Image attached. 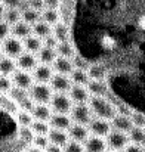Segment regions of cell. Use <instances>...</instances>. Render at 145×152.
<instances>
[{
    "label": "cell",
    "instance_id": "ee69618b",
    "mask_svg": "<svg viewBox=\"0 0 145 152\" xmlns=\"http://www.w3.org/2000/svg\"><path fill=\"white\" fill-rule=\"evenodd\" d=\"M130 118H132L133 126H136V127H145V114L144 112L133 111L132 115H130Z\"/></svg>",
    "mask_w": 145,
    "mask_h": 152
},
{
    "label": "cell",
    "instance_id": "7c38bea8",
    "mask_svg": "<svg viewBox=\"0 0 145 152\" xmlns=\"http://www.w3.org/2000/svg\"><path fill=\"white\" fill-rule=\"evenodd\" d=\"M68 96L74 103H88L91 99V93L88 87L82 84H73L71 89L68 90Z\"/></svg>",
    "mask_w": 145,
    "mask_h": 152
},
{
    "label": "cell",
    "instance_id": "ffe728a7",
    "mask_svg": "<svg viewBox=\"0 0 145 152\" xmlns=\"http://www.w3.org/2000/svg\"><path fill=\"white\" fill-rule=\"evenodd\" d=\"M48 137H49V142L50 143H55V145H59V146H64L70 140L68 132L58 130V129H50L48 133Z\"/></svg>",
    "mask_w": 145,
    "mask_h": 152
},
{
    "label": "cell",
    "instance_id": "6f0895ef",
    "mask_svg": "<svg viewBox=\"0 0 145 152\" xmlns=\"http://www.w3.org/2000/svg\"><path fill=\"white\" fill-rule=\"evenodd\" d=\"M141 146H142V149H144V152H145V140L142 142V143H141Z\"/></svg>",
    "mask_w": 145,
    "mask_h": 152
},
{
    "label": "cell",
    "instance_id": "b9f144b4",
    "mask_svg": "<svg viewBox=\"0 0 145 152\" xmlns=\"http://www.w3.org/2000/svg\"><path fill=\"white\" fill-rule=\"evenodd\" d=\"M50 142H49V137L46 134H36L34 139H33V145L39 149H46V146Z\"/></svg>",
    "mask_w": 145,
    "mask_h": 152
},
{
    "label": "cell",
    "instance_id": "f5cc1de1",
    "mask_svg": "<svg viewBox=\"0 0 145 152\" xmlns=\"http://www.w3.org/2000/svg\"><path fill=\"white\" fill-rule=\"evenodd\" d=\"M59 3H61V0H45L46 7H53V9H58Z\"/></svg>",
    "mask_w": 145,
    "mask_h": 152
},
{
    "label": "cell",
    "instance_id": "d4e9b609",
    "mask_svg": "<svg viewBox=\"0 0 145 152\" xmlns=\"http://www.w3.org/2000/svg\"><path fill=\"white\" fill-rule=\"evenodd\" d=\"M33 34L43 40V39H46L48 36L52 34V25L48 24V22H45L43 19H40L39 22H36L33 25Z\"/></svg>",
    "mask_w": 145,
    "mask_h": 152
},
{
    "label": "cell",
    "instance_id": "e575fe53",
    "mask_svg": "<svg viewBox=\"0 0 145 152\" xmlns=\"http://www.w3.org/2000/svg\"><path fill=\"white\" fill-rule=\"evenodd\" d=\"M7 95H9V98H10L12 101L16 102V105H18L21 101H24L25 98H28V96H30V95H28V90L21 89V87H16V86H13Z\"/></svg>",
    "mask_w": 145,
    "mask_h": 152
},
{
    "label": "cell",
    "instance_id": "5bb4252c",
    "mask_svg": "<svg viewBox=\"0 0 145 152\" xmlns=\"http://www.w3.org/2000/svg\"><path fill=\"white\" fill-rule=\"evenodd\" d=\"M83 146H85V152H105L108 148L107 140H104V137L93 136V134L86 139Z\"/></svg>",
    "mask_w": 145,
    "mask_h": 152
},
{
    "label": "cell",
    "instance_id": "7402d4cb",
    "mask_svg": "<svg viewBox=\"0 0 145 152\" xmlns=\"http://www.w3.org/2000/svg\"><path fill=\"white\" fill-rule=\"evenodd\" d=\"M16 69H18V66H16L15 59H12L6 55L0 58V74L1 75H12Z\"/></svg>",
    "mask_w": 145,
    "mask_h": 152
},
{
    "label": "cell",
    "instance_id": "5b68a950",
    "mask_svg": "<svg viewBox=\"0 0 145 152\" xmlns=\"http://www.w3.org/2000/svg\"><path fill=\"white\" fill-rule=\"evenodd\" d=\"M1 49H3V55L12 58V59H18L22 53H24V43L21 39H16L13 36H9L7 39H4L1 42Z\"/></svg>",
    "mask_w": 145,
    "mask_h": 152
},
{
    "label": "cell",
    "instance_id": "ba28073f",
    "mask_svg": "<svg viewBox=\"0 0 145 152\" xmlns=\"http://www.w3.org/2000/svg\"><path fill=\"white\" fill-rule=\"evenodd\" d=\"M10 78H12L13 86L21 87V89H25V90H30V87L36 83V81H34V77H33V72L22 71V69H19V68L10 75Z\"/></svg>",
    "mask_w": 145,
    "mask_h": 152
},
{
    "label": "cell",
    "instance_id": "4dcf8cb0",
    "mask_svg": "<svg viewBox=\"0 0 145 152\" xmlns=\"http://www.w3.org/2000/svg\"><path fill=\"white\" fill-rule=\"evenodd\" d=\"M21 13H22V19H24L25 22L31 24V25H34L36 22H39V21L42 19V12H40V10H36V9H31V7L25 9V10L21 12Z\"/></svg>",
    "mask_w": 145,
    "mask_h": 152
},
{
    "label": "cell",
    "instance_id": "9f6ffc18",
    "mask_svg": "<svg viewBox=\"0 0 145 152\" xmlns=\"http://www.w3.org/2000/svg\"><path fill=\"white\" fill-rule=\"evenodd\" d=\"M3 56V49H1V45H0V58Z\"/></svg>",
    "mask_w": 145,
    "mask_h": 152
},
{
    "label": "cell",
    "instance_id": "2e32d148",
    "mask_svg": "<svg viewBox=\"0 0 145 152\" xmlns=\"http://www.w3.org/2000/svg\"><path fill=\"white\" fill-rule=\"evenodd\" d=\"M31 34H33V25L28 24V22H25L24 19H21L19 22H16L15 25L10 27V36H13L16 39L24 40L25 37H28Z\"/></svg>",
    "mask_w": 145,
    "mask_h": 152
},
{
    "label": "cell",
    "instance_id": "1f68e13d",
    "mask_svg": "<svg viewBox=\"0 0 145 152\" xmlns=\"http://www.w3.org/2000/svg\"><path fill=\"white\" fill-rule=\"evenodd\" d=\"M15 118H16V121H18L19 126H31L33 121H34V117H33L31 112L24 111V109H19V108L15 112Z\"/></svg>",
    "mask_w": 145,
    "mask_h": 152
},
{
    "label": "cell",
    "instance_id": "d6986e66",
    "mask_svg": "<svg viewBox=\"0 0 145 152\" xmlns=\"http://www.w3.org/2000/svg\"><path fill=\"white\" fill-rule=\"evenodd\" d=\"M91 96H108L110 89L105 83V80H91L86 84Z\"/></svg>",
    "mask_w": 145,
    "mask_h": 152
},
{
    "label": "cell",
    "instance_id": "91938a15",
    "mask_svg": "<svg viewBox=\"0 0 145 152\" xmlns=\"http://www.w3.org/2000/svg\"><path fill=\"white\" fill-rule=\"evenodd\" d=\"M144 129H145V127H144Z\"/></svg>",
    "mask_w": 145,
    "mask_h": 152
},
{
    "label": "cell",
    "instance_id": "4fadbf2b",
    "mask_svg": "<svg viewBox=\"0 0 145 152\" xmlns=\"http://www.w3.org/2000/svg\"><path fill=\"white\" fill-rule=\"evenodd\" d=\"M68 136H70V139H73V140H77V142H80V143H85L86 139L91 136V132H89V127H88V126L73 123L71 127L68 129Z\"/></svg>",
    "mask_w": 145,
    "mask_h": 152
},
{
    "label": "cell",
    "instance_id": "11a10c76",
    "mask_svg": "<svg viewBox=\"0 0 145 152\" xmlns=\"http://www.w3.org/2000/svg\"><path fill=\"white\" fill-rule=\"evenodd\" d=\"M4 10H6V7H4V4L0 1V18H3V15H4Z\"/></svg>",
    "mask_w": 145,
    "mask_h": 152
},
{
    "label": "cell",
    "instance_id": "f1b7e54d",
    "mask_svg": "<svg viewBox=\"0 0 145 152\" xmlns=\"http://www.w3.org/2000/svg\"><path fill=\"white\" fill-rule=\"evenodd\" d=\"M42 19L45 22H48L50 25H55L56 22H59V12L58 9H53V7H45L42 10Z\"/></svg>",
    "mask_w": 145,
    "mask_h": 152
},
{
    "label": "cell",
    "instance_id": "ab89813d",
    "mask_svg": "<svg viewBox=\"0 0 145 152\" xmlns=\"http://www.w3.org/2000/svg\"><path fill=\"white\" fill-rule=\"evenodd\" d=\"M12 87H13L12 78H10L9 75H1V74H0V93L7 95Z\"/></svg>",
    "mask_w": 145,
    "mask_h": 152
},
{
    "label": "cell",
    "instance_id": "44dd1931",
    "mask_svg": "<svg viewBox=\"0 0 145 152\" xmlns=\"http://www.w3.org/2000/svg\"><path fill=\"white\" fill-rule=\"evenodd\" d=\"M31 114H33L34 120H42V121H48L49 123V120L52 117V109H50V106L45 105V103H36Z\"/></svg>",
    "mask_w": 145,
    "mask_h": 152
},
{
    "label": "cell",
    "instance_id": "f907efd6",
    "mask_svg": "<svg viewBox=\"0 0 145 152\" xmlns=\"http://www.w3.org/2000/svg\"><path fill=\"white\" fill-rule=\"evenodd\" d=\"M123 152H144V149H142V146L139 143H129L123 149Z\"/></svg>",
    "mask_w": 145,
    "mask_h": 152
},
{
    "label": "cell",
    "instance_id": "74e56055",
    "mask_svg": "<svg viewBox=\"0 0 145 152\" xmlns=\"http://www.w3.org/2000/svg\"><path fill=\"white\" fill-rule=\"evenodd\" d=\"M30 127L33 129L34 134H46L48 136L49 130H50V126H49L48 121H42V120H34Z\"/></svg>",
    "mask_w": 145,
    "mask_h": 152
},
{
    "label": "cell",
    "instance_id": "484cf974",
    "mask_svg": "<svg viewBox=\"0 0 145 152\" xmlns=\"http://www.w3.org/2000/svg\"><path fill=\"white\" fill-rule=\"evenodd\" d=\"M52 34L56 37L58 42H65V40H68L70 31H68L67 24H64V22L59 21V22H56L55 25H52Z\"/></svg>",
    "mask_w": 145,
    "mask_h": 152
},
{
    "label": "cell",
    "instance_id": "f6af8a7d",
    "mask_svg": "<svg viewBox=\"0 0 145 152\" xmlns=\"http://www.w3.org/2000/svg\"><path fill=\"white\" fill-rule=\"evenodd\" d=\"M9 36H10V25L3 18H0V43Z\"/></svg>",
    "mask_w": 145,
    "mask_h": 152
},
{
    "label": "cell",
    "instance_id": "681fc988",
    "mask_svg": "<svg viewBox=\"0 0 145 152\" xmlns=\"http://www.w3.org/2000/svg\"><path fill=\"white\" fill-rule=\"evenodd\" d=\"M6 9H18L22 0H0Z\"/></svg>",
    "mask_w": 145,
    "mask_h": 152
},
{
    "label": "cell",
    "instance_id": "816d5d0a",
    "mask_svg": "<svg viewBox=\"0 0 145 152\" xmlns=\"http://www.w3.org/2000/svg\"><path fill=\"white\" fill-rule=\"evenodd\" d=\"M45 151H46V152H64V151H62V146L55 145V143H49Z\"/></svg>",
    "mask_w": 145,
    "mask_h": 152
},
{
    "label": "cell",
    "instance_id": "83f0119b",
    "mask_svg": "<svg viewBox=\"0 0 145 152\" xmlns=\"http://www.w3.org/2000/svg\"><path fill=\"white\" fill-rule=\"evenodd\" d=\"M56 53H58V56L71 59V58L76 55V50H74V46H73L68 40H65V42H59V43H58V46H56Z\"/></svg>",
    "mask_w": 145,
    "mask_h": 152
},
{
    "label": "cell",
    "instance_id": "9a60e30c",
    "mask_svg": "<svg viewBox=\"0 0 145 152\" xmlns=\"http://www.w3.org/2000/svg\"><path fill=\"white\" fill-rule=\"evenodd\" d=\"M71 124H73V120L67 114H52V117L49 120V126L52 129L65 130V132H68V129L71 127Z\"/></svg>",
    "mask_w": 145,
    "mask_h": 152
},
{
    "label": "cell",
    "instance_id": "7a4b0ae2",
    "mask_svg": "<svg viewBox=\"0 0 145 152\" xmlns=\"http://www.w3.org/2000/svg\"><path fill=\"white\" fill-rule=\"evenodd\" d=\"M70 117H71L73 123H76V124L89 126V123L93 120V112H92L89 103H74L71 108Z\"/></svg>",
    "mask_w": 145,
    "mask_h": 152
},
{
    "label": "cell",
    "instance_id": "db71d44e",
    "mask_svg": "<svg viewBox=\"0 0 145 152\" xmlns=\"http://www.w3.org/2000/svg\"><path fill=\"white\" fill-rule=\"evenodd\" d=\"M136 25H138V28H139V30L145 31V13H142V15L138 18V21H136Z\"/></svg>",
    "mask_w": 145,
    "mask_h": 152
},
{
    "label": "cell",
    "instance_id": "c3c4849f",
    "mask_svg": "<svg viewBox=\"0 0 145 152\" xmlns=\"http://www.w3.org/2000/svg\"><path fill=\"white\" fill-rule=\"evenodd\" d=\"M28 6L31 9H36V10H40V12L46 7L45 0H28Z\"/></svg>",
    "mask_w": 145,
    "mask_h": 152
},
{
    "label": "cell",
    "instance_id": "e0dca14e",
    "mask_svg": "<svg viewBox=\"0 0 145 152\" xmlns=\"http://www.w3.org/2000/svg\"><path fill=\"white\" fill-rule=\"evenodd\" d=\"M111 127H113L114 130H120V132L129 133V132H130V129L133 127V123H132L130 115L117 114V115L111 120Z\"/></svg>",
    "mask_w": 145,
    "mask_h": 152
},
{
    "label": "cell",
    "instance_id": "cb8c5ba5",
    "mask_svg": "<svg viewBox=\"0 0 145 152\" xmlns=\"http://www.w3.org/2000/svg\"><path fill=\"white\" fill-rule=\"evenodd\" d=\"M37 55V59L40 64H48V65H52L53 61L56 59L58 53H56V49H52V48H46L43 46L40 50L36 53Z\"/></svg>",
    "mask_w": 145,
    "mask_h": 152
},
{
    "label": "cell",
    "instance_id": "f546056e",
    "mask_svg": "<svg viewBox=\"0 0 145 152\" xmlns=\"http://www.w3.org/2000/svg\"><path fill=\"white\" fill-rule=\"evenodd\" d=\"M3 19L12 27V25H15L16 22H19L22 19V13H21L19 9H6L4 15H3Z\"/></svg>",
    "mask_w": 145,
    "mask_h": 152
},
{
    "label": "cell",
    "instance_id": "6da1fadb",
    "mask_svg": "<svg viewBox=\"0 0 145 152\" xmlns=\"http://www.w3.org/2000/svg\"><path fill=\"white\" fill-rule=\"evenodd\" d=\"M88 103L91 105V109L95 117L111 121L117 115V105L108 101L107 96H91Z\"/></svg>",
    "mask_w": 145,
    "mask_h": 152
},
{
    "label": "cell",
    "instance_id": "7dc6e473",
    "mask_svg": "<svg viewBox=\"0 0 145 152\" xmlns=\"http://www.w3.org/2000/svg\"><path fill=\"white\" fill-rule=\"evenodd\" d=\"M58 40H56V37L53 36V34H50L48 36L46 39H43V46H46V48H52V49H56V46H58Z\"/></svg>",
    "mask_w": 145,
    "mask_h": 152
},
{
    "label": "cell",
    "instance_id": "8fae6325",
    "mask_svg": "<svg viewBox=\"0 0 145 152\" xmlns=\"http://www.w3.org/2000/svg\"><path fill=\"white\" fill-rule=\"evenodd\" d=\"M55 71L52 68V65L48 64H39L34 71H33V77H34V81L36 83H43V84H49L52 77H53Z\"/></svg>",
    "mask_w": 145,
    "mask_h": 152
},
{
    "label": "cell",
    "instance_id": "bcb514c9",
    "mask_svg": "<svg viewBox=\"0 0 145 152\" xmlns=\"http://www.w3.org/2000/svg\"><path fill=\"white\" fill-rule=\"evenodd\" d=\"M34 101L28 96V98H25L24 101H21L19 103H18V108L19 109H24V111H28V112H31L33 111V108H34Z\"/></svg>",
    "mask_w": 145,
    "mask_h": 152
},
{
    "label": "cell",
    "instance_id": "4316f807",
    "mask_svg": "<svg viewBox=\"0 0 145 152\" xmlns=\"http://www.w3.org/2000/svg\"><path fill=\"white\" fill-rule=\"evenodd\" d=\"M70 78H71L73 84H82V86H86L91 81V77H89L88 71L86 69H79V68L73 69V72L70 74Z\"/></svg>",
    "mask_w": 145,
    "mask_h": 152
},
{
    "label": "cell",
    "instance_id": "d590c367",
    "mask_svg": "<svg viewBox=\"0 0 145 152\" xmlns=\"http://www.w3.org/2000/svg\"><path fill=\"white\" fill-rule=\"evenodd\" d=\"M18 136L22 142L25 143H33V139H34V132L30 126H19V130H18Z\"/></svg>",
    "mask_w": 145,
    "mask_h": 152
},
{
    "label": "cell",
    "instance_id": "30bf717a",
    "mask_svg": "<svg viewBox=\"0 0 145 152\" xmlns=\"http://www.w3.org/2000/svg\"><path fill=\"white\" fill-rule=\"evenodd\" d=\"M39 59H37V55L36 53H31V52H24L18 59H16V66L22 71H28V72H33L34 68L39 65Z\"/></svg>",
    "mask_w": 145,
    "mask_h": 152
},
{
    "label": "cell",
    "instance_id": "603a6c76",
    "mask_svg": "<svg viewBox=\"0 0 145 152\" xmlns=\"http://www.w3.org/2000/svg\"><path fill=\"white\" fill-rule=\"evenodd\" d=\"M22 43H24V49L27 52H31V53H37V52L43 48V40H42L40 37L34 36V34L25 37Z\"/></svg>",
    "mask_w": 145,
    "mask_h": 152
},
{
    "label": "cell",
    "instance_id": "277c9868",
    "mask_svg": "<svg viewBox=\"0 0 145 152\" xmlns=\"http://www.w3.org/2000/svg\"><path fill=\"white\" fill-rule=\"evenodd\" d=\"M30 98L34 101V103H45L48 105L52 96H53V90L49 84H43V83H34L30 90H28Z\"/></svg>",
    "mask_w": 145,
    "mask_h": 152
},
{
    "label": "cell",
    "instance_id": "836d02e7",
    "mask_svg": "<svg viewBox=\"0 0 145 152\" xmlns=\"http://www.w3.org/2000/svg\"><path fill=\"white\" fill-rule=\"evenodd\" d=\"M88 74H89L91 80H105L107 69L102 65H91L88 69Z\"/></svg>",
    "mask_w": 145,
    "mask_h": 152
},
{
    "label": "cell",
    "instance_id": "7bdbcfd3",
    "mask_svg": "<svg viewBox=\"0 0 145 152\" xmlns=\"http://www.w3.org/2000/svg\"><path fill=\"white\" fill-rule=\"evenodd\" d=\"M71 61H73V65H74V68H79V69H89V64H88V61L83 58V56H80V55H74L73 58H71Z\"/></svg>",
    "mask_w": 145,
    "mask_h": 152
},
{
    "label": "cell",
    "instance_id": "f35d334b",
    "mask_svg": "<svg viewBox=\"0 0 145 152\" xmlns=\"http://www.w3.org/2000/svg\"><path fill=\"white\" fill-rule=\"evenodd\" d=\"M62 151L64 152H85V146H83V143L70 139V140L62 146Z\"/></svg>",
    "mask_w": 145,
    "mask_h": 152
},
{
    "label": "cell",
    "instance_id": "60d3db41",
    "mask_svg": "<svg viewBox=\"0 0 145 152\" xmlns=\"http://www.w3.org/2000/svg\"><path fill=\"white\" fill-rule=\"evenodd\" d=\"M101 45H102L104 49H107V50H113V49L117 46V40H116L113 36L105 34V36H102V39H101Z\"/></svg>",
    "mask_w": 145,
    "mask_h": 152
},
{
    "label": "cell",
    "instance_id": "8992f818",
    "mask_svg": "<svg viewBox=\"0 0 145 152\" xmlns=\"http://www.w3.org/2000/svg\"><path fill=\"white\" fill-rule=\"evenodd\" d=\"M129 142H130L129 134L124 133V132H120V130L113 129L107 136V145L113 151H123L129 145Z\"/></svg>",
    "mask_w": 145,
    "mask_h": 152
},
{
    "label": "cell",
    "instance_id": "ac0fdd59",
    "mask_svg": "<svg viewBox=\"0 0 145 152\" xmlns=\"http://www.w3.org/2000/svg\"><path fill=\"white\" fill-rule=\"evenodd\" d=\"M52 68L55 72L58 74H65V75H70L74 69V65H73V61L68 59V58H62V56H56V59L53 61L52 64Z\"/></svg>",
    "mask_w": 145,
    "mask_h": 152
},
{
    "label": "cell",
    "instance_id": "680465c9",
    "mask_svg": "<svg viewBox=\"0 0 145 152\" xmlns=\"http://www.w3.org/2000/svg\"><path fill=\"white\" fill-rule=\"evenodd\" d=\"M105 152H119V151H113V149H111V151H105Z\"/></svg>",
    "mask_w": 145,
    "mask_h": 152
},
{
    "label": "cell",
    "instance_id": "52a82bcc",
    "mask_svg": "<svg viewBox=\"0 0 145 152\" xmlns=\"http://www.w3.org/2000/svg\"><path fill=\"white\" fill-rule=\"evenodd\" d=\"M49 86L52 87L53 93H68V90L73 86V81H71L70 75L55 72L52 80H50V83H49Z\"/></svg>",
    "mask_w": 145,
    "mask_h": 152
},
{
    "label": "cell",
    "instance_id": "9c48e42d",
    "mask_svg": "<svg viewBox=\"0 0 145 152\" xmlns=\"http://www.w3.org/2000/svg\"><path fill=\"white\" fill-rule=\"evenodd\" d=\"M89 132L93 134V136H99V137H107L108 133L113 130L111 127V123L108 120H104V118H93L91 123H89Z\"/></svg>",
    "mask_w": 145,
    "mask_h": 152
},
{
    "label": "cell",
    "instance_id": "8d00e7d4",
    "mask_svg": "<svg viewBox=\"0 0 145 152\" xmlns=\"http://www.w3.org/2000/svg\"><path fill=\"white\" fill-rule=\"evenodd\" d=\"M0 106H1L4 111H9V112H13V114L18 111L16 102L12 101V99L9 98V95H3V93H0Z\"/></svg>",
    "mask_w": 145,
    "mask_h": 152
},
{
    "label": "cell",
    "instance_id": "3957f363",
    "mask_svg": "<svg viewBox=\"0 0 145 152\" xmlns=\"http://www.w3.org/2000/svg\"><path fill=\"white\" fill-rule=\"evenodd\" d=\"M74 102L68 96V93H53L49 106L53 114H70Z\"/></svg>",
    "mask_w": 145,
    "mask_h": 152
},
{
    "label": "cell",
    "instance_id": "d6a6232c",
    "mask_svg": "<svg viewBox=\"0 0 145 152\" xmlns=\"http://www.w3.org/2000/svg\"><path fill=\"white\" fill-rule=\"evenodd\" d=\"M127 134H129V139H130L132 143H139V145H141L145 140V129L144 127H136V126H133Z\"/></svg>",
    "mask_w": 145,
    "mask_h": 152
}]
</instances>
